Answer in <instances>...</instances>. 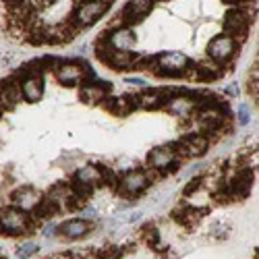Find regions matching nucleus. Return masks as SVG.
<instances>
[{"label": "nucleus", "mask_w": 259, "mask_h": 259, "mask_svg": "<svg viewBox=\"0 0 259 259\" xmlns=\"http://www.w3.org/2000/svg\"><path fill=\"white\" fill-rule=\"evenodd\" d=\"M152 67L160 77H179L189 71L191 60L182 52H164L158 58H154Z\"/></svg>", "instance_id": "f257e3e1"}, {"label": "nucleus", "mask_w": 259, "mask_h": 259, "mask_svg": "<svg viewBox=\"0 0 259 259\" xmlns=\"http://www.w3.org/2000/svg\"><path fill=\"white\" fill-rule=\"evenodd\" d=\"M29 216L27 211H21L17 207L0 209V233L4 234H23L29 230Z\"/></svg>", "instance_id": "f03ea898"}, {"label": "nucleus", "mask_w": 259, "mask_h": 259, "mask_svg": "<svg viewBox=\"0 0 259 259\" xmlns=\"http://www.w3.org/2000/svg\"><path fill=\"white\" fill-rule=\"evenodd\" d=\"M98 56H100V60L108 62L110 67L116 69V71L131 69L133 64H137V56L131 50H114L108 46V42H106V46L98 44Z\"/></svg>", "instance_id": "7ed1b4c3"}, {"label": "nucleus", "mask_w": 259, "mask_h": 259, "mask_svg": "<svg viewBox=\"0 0 259 259\" xmlns=\"http://www.w3.org/2000/svg\"><path fill=\"white\" fill-rule=\"evenodd\" d=\"M112 0H87V2H81L77 13H75V23L73 25H79V27H85L91 25L94 21H98L102 15L106 13V8L110 6Z\"/></svg>", "instance_id": "20e7f679"}, {"label": "nucleus", "mask_w": 259, "mask_h": 259, "mask_svg": "<svg viewBox=\"0 0 259 259\" xmlns=\"http://www.w3.org/2000/svg\"><path fill=\"white\" fill-rule=\"evenodd\" d=\"M234 52H236V42H234V38H230L226 33L216 35V38L207 44V56L218 64L230 60L234 56Z\"/></svg>", "instance_id": "39448f33"}, {"label": "nucleus", "mask_w": 259, "mask_h": 259, "mask_svg": "<svg viewBox=\"0 0 259 259\" xmlns=\"http://www.w3.org/2000/svg\"><path fill=\"white\" fill-rule=\"evenodd\" d=\"M118 187L125 195H131V197L139 195V193H143L150 187V177L141 170H131V172H127L125 177L118 179Z\"/></svg>", "instance_id": "423d86ee"}, {"label": "nucleus", "mask_w": 259, "mask_h": 259, "mask_svg": "<svg viewBox=\"0 0 259 259\" xmlns=\"http://www.w3.org/2000/svg\"><path fill=\"white\" fill-rule=\"evenodd\" d=\"M249 19H251V15H247L243 8H230L224 17L226 35H230V38H234V35H245L249 29Z\"/></svg>", "instance_id": "0eeeda50"}, {"label": "nucleus", "mask_w": 259, "mask_h": 259, "mask_svg": "<svg viewBox=\"0 0 259 259\" xmlns=\"http://www.w3.org/2000/svg\"><path fill=\"white\" fill-rule=\"evenodd\" d=\"M207 147H209V141H207L206 135L193 133V135L182 137L174 152L182 154V155H191V158H197V155H203V154L207 152Z\"/></svg>", "instance_id": "6e6552de"}, {"label": "nucleus", "mask_w": 259, "mask_h": 259, "mask_svg": "<svg viewBox=\"0 0 259 259\" xmlns=\"http://www.w3.org/2000/svg\"><path fill=\"white\" fill-rule=\"evenodd\" d=\"M224 114L218 104H209L206 108L199 110V127L207 133H218L222 129V123H224Z\"/></svg>", "instance_id": "1a4fd4ad"}, {"label": "nucleus", "mask_w": 259, "mask_h": 259, "mask_svg": "<svg viewBox=\"0 0 259 259\" xmlns=\"http://www.w3.org/2000/svg\"><path fill=\"white\" fill-rule=\"evenodd\" d=\"M174 160H177V152L170 150V147H158V150H154L147 155V162H150L152 168L164 172L174 170Z\"/></svg>", "instance_id": "9d476101"}, {"label": "nucleus", "mask_w": 259, "mask_h": 259, "mask_svg": "<svg viewBox=\"0 0 259 259\" xmlns=\"http://www.w3.org/2000/svg\"><path fill=\"white\" fill-rule=\"evenodd\" d=\"M54 73H56V79L62 85H77V83H81L83 77H85V71H83V67H79L77 62H62Z\"/></svg>", "instance_id": "9b49d317"}, {"label": "nucleus", "mask_w": 259, "mask_h": 259, "mask_svg": "<svg viewBox=\"0 0 259 259\" xmlns=\"http://www.w3.org/2000/svg\"><path fill=\"white\" fill-rule=\"evenodd\" d=\"M42 195H40V191H35L31 187H23L19 189L13 195V203H15V207L17 209H21V211H33L35 207H38V203H40Z\"/></svg>", "instance_id": "f8f14e48"}, {"label": "nucleus", "mask_w": 259, "mask_h": 259, "mask_svg": "<svg viewBox=\"0 0 259 259\" xmlns=\"http://www.w3.org/2000/svg\"><path fill=\"white\" fill-rule=\"evenodd\" d=\"M152 6H154V0H131V2L125 6V11L120 17H123V21H127V23H137L152 11Z\"/></svg>", "instance_id": "ddd939ff"}, {"label": "nucleus", "mask_w": 259, "mask_h": 259, "mask_svg": "<svg viewBox=\"0 0 259 259\" xmlns=\"http://www.w3.org/2000/svg\"><path fill=\"white\" fill-rule=\"evenodd\" d=\"M135 42L137 38L133 29H129V27H118V29H114L108 35V46L114 50H133Z\"/></svg>", "instance_id": "4468645a"}, {"label": "nucleus", "mask_w": 259, "mask_h": 259, "mask_svg": "<svg viewBox=\"0 0 259 259\" xmlns=\"http://www.w3.org/2000/svg\"><path fill=\"white\" fill-rule=\"evenodd\" d=\"M44 94V85H42V75H27L21 81V96L27 102H40Z\"/></svg>", "instance_id": "2eb2a0df"}, {"label": "nucleus", "mask_w": 259, "mask_h": 259, "mask_svg": "<svg viewBox=\"0 0 259 259\" xmlns=\"http://www.w3.org/2000/svg\"><path fill=\"white\" fill-rule=\"evenodd\" d=\"M0 106L2 108H15L19 102L23 100L21 96V83L15 81H4L2 87H0Z\"/></svg>", "instance_id": "dca6fc26"}, {"label": "nucleus", "mask_w": 259, "mask_h": 259, "mask_svg": "<svg viewBox=\"0 0 259 259\" xmlns=\"http://www.w3.org/2000/svg\"><path fill=\"white\" fill-rule=\"evenodd\" d=\"M166 108H168V112H172L174 116L189 118L193 114V110H195V102L191 98H168L166 100Z\"/></svg>", "instance_id": "f3484780"}, {"label": "nucleus", "mask_w": 259, "mask_h": 259, "mask_svg": "<svg viewBox=\"0 0 259 259\" xmlns=\"http://www.w3.org/2000/svg\"><path fill=\"white\" fill-rule=\"evenodd\" d=\"M60 230V234L64 238H83L89 230H91V224L87 220H69V222H64V224L58 228Z\"/></svg>", "instance_id": "a211bd4d"}, {"label": "nucleus", "mask_w": 259, "mask_h": 259, "mask_svg": "<svg viewBox=\"0 0 259 259\" xmlns=\"http://www.w3.org/2000/svg\"><path fill=\"white\" fill-rule=\"evenodd\" d=\"M104 106L116 116H127L129 112H133L137 102H133V98H129V96H120V98H110V102Z\"/></svg>", "instance_id": "6ab92c4d"}, {"label": "nucleus", "mask_w": 259, "mask_h": 259, "mask_svg": "<svg viewBox=\"0 0 259 259\" xmlns=\"http://www.w3.org/2000/svg\"><path fill=\"white\" fill-rule=\"evenodd\" d=\"M75 179L77 182H85V184H100L102 182V168L96 164H87V166H81V168L75 172Z\"/></svg>", "instance_id": "aec40b11"}, {"label": "nucleus", "mask_w": 259, "mask_h": 259, "mask_svg": "<svg viewBox=\"0 0 259 259\" xmlns=\"http://www.w3.org/2000/svg\"><path fill=\"white\" fill-rule=\"evenodd\" d=\"M108 94V85H100V83H89V85L81 87V100L87 102V104H98V102L106 100Z\"/></svg>", "instance_id": "412c9836"}, {"label": "nucleus", "mask_w": 259, "mask_h": 259, "mask_svg": "<svg viewBox=\"0 0 259 259\" xmlns=\"http://www.w3.org/2000/svg\"><path fill=\"white\" fill-rule=\"evenodd\" d=\"M137 100H139V102H137L139 106H143V108H147V110H152V108H160L162 104H166V100H168V98L164 96V91H158V89H145Z\"/></svg>", "instance_id": "4be33fe9"}, {"label": "nucleus", "mask_w": 259, "mask_h": 259, "mask_svg": "<svg viewBox=\"0 0 259 259\" xmlns=\"http://www.w3.org/2000/svg\"><path fill=\"white\" fill-rule=\"evenodd\" d=\"M193 69V77L199 79V81H211V79H216L220 77V73L222 69L218 67V62H201L197 64V67H191Z\"/></svg>", "instance_id": "5701e85b"}, {"label": "nucleus", "mask_w": 259, "mask_h": 259, "mask_svg": "<svg viewBox=\"0 0 259 259\" xmlns=\"http://www.w3.org/2000/svg\"><path fill=\"white\" fill-rule=\"evenodd\" d=\"M35 209H38V214L42 218H50V216H56L58 203H56V199H54V197H42Z\"/></svg>", "instance_id": "b1692460"}, {"label": "nucleus", "mask_w": 259, "mask_h": 259, "mask_svg": "<svg viewBox=\"0 0 259 259\" xmlns=\"http://www.w3.org/2000/svg\"><path fill=\"white\" fill-rule=\"evenodd\" d=\"M38 253V245L33 243H25L19 247V251H17V259H29L31 255Z\"/></svg>", "instance_id": "393cba45"}, {"label": "nucleus", "mask_w": 259, "mask_h": 259, "mask_svg": "<svg viewBox=\"0 0 259 259\" xmlns=\"http://www.w3.org/2000/svg\"><path fill=\"white\" fill-rule=\"evenodd\" d=\"M249 123V108L245 106V104H240L238 106V125H247Z\"/></svg>", "instance_id": "a878e982"}, {"label": "nucleus", "mask_w": 259, "mask_h": 259, "mask_svg": "<svg viewBox=\"0 0 259 259\" xmlns=\"http://www.w3.org/2000/svg\"><path fill=\"white\" fill-rule=\"evenodd\" d=\"M56 0H31V4H38V6H42V8H46V6H52Z\"/></svg>", "instance_id": "bb28decb"}, {"label": "nucleus", "mask_w": 259, "mask_h": 259, "mask_svg": "<svg viewBox=\"0 0 259 259\" xmlns=\"http://www.w3.org/2000/svg\"><path fill=\"white\" fill-rule=\"evenodd\" d=\"M127 81H129V83H133V85H141V83H143L141 79H127Z\"/></svg>", "instance_id": "cd10ccee"}, {"label": "nucleus", "mask_w": 259, "mask_h": 259, "mask_svg": "<svg viewBox=\"0 0 259 259\" xmlns=\"http://www.w3.org/2000/svg\"><path fill=\"white\" fill-rule=\"evenodd\" d=\"M224 2H238V0H224Z\"/></svg>", "instance_id": "c85d7f7f"}, {"label": "nucleus", "mask_w": 259, "mask_h": 259, "mask_svg": "<svg viewBox=\"0 0 259 259\" xmlns=\"http://www.w3.org/2000/svg\"><path fill=\"white\" fill-rule=\"evenodd\" d=\"M0 116H2V106H0Z\"/></svg>", "instance_id": "c756f323"}]
</instances>
